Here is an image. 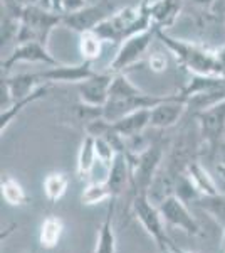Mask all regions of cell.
<instances>
[{
    "label": "cell",
    "mask_w": 225,
    "mask_h": 253,
    "mask_svg": "<svg viewBox=\"0 0 225 253\" xmlns=\"http://www.w3.org/2000/svg\"><path fill=\"white\" fill-rule=\"evenodd\" d=\"M217 170H219V172L222 174V177H225V161L220 162V164L217 166Z\"/></svg>",
    "instance_id": "e575fe53"
},
{
    "label": "cell",
    "mask_w": 225,
    "mask_h": 253,
    "mask_svg": "<svg viewBox=\"0 0 225 253\" xmlns=\"http://www.w3.org/2000/svg\"><path fill=\"white\" fill-rule=\"evenodd\" d=\"M148 64L155 73H161L166 69L168 61H166V56H163L161 52H153V54L148 58Z\"/></svg>",
    "instance_id": "83f0119b"
},
{
    "label": "cell",
    "mask_w": 225,
    "mask_h": 253,
    "mask_svg": "<svg viewBox=\"0 0 225 253\" xmlns=\"http://www.w3.org/2000/svg\"><path fill=\"white\" fill-rule=\"evenodd\" d=\"M49 89H51V84L49 83L40 84V86L35 89L34 93H31L29 96L22 98V100H17V101H12L9 107L2 108V113H0V132L3 133V130L10 125V122L14 120V118L17 117L24 108L29 107L31 103H34V101L40 100V98H44L49 93Z\"/></svg>",
    "instance_id": "ac0fdd59"
},
{
    "label": "cell",
    "mask_w": 225,
    "mask_h": 253,
    "mask_svg": "<svg viewBox=\"0 0 225 253\" xmlns=\"http://www.w3.org/2000/svg\"><path fill=\"white\" fill-rule=\"evenodd\" d=\"M222 248H225V226H224V235H222Z\"/></svg>",
    "instance_id": "d590c367"
},
{
    "label": "cell",
    "mask_w": 225,
    "mask_h": 253,
    "mask_svg": "<svg viewBox=\"0 0 225 253\" xmlns=\"http://www.w3.org/2000/svg\"><path fill=\"white\" fill-rule=\"evenodd\" d=\"M150 117L151 108L136 110V112L128 113V115L121 117L120 120L113 122L111 126L125 140L126 138H138L145 132L146 126H150Z\"/></svg>",
    "instance_id": "2e32d148"
},
{
    "label": "cell",
    "mask_w": 225,
    "mask_h": 253,
    "mask_svg": "<svg viewBox=\"0 0 225 253\" xmlns=\"http://www.w3.org/2000/svg\"><path fill=\"white\" fill-rule=\"evenodd\" d=\"M0 187H2V198L5 199V203H9L10 206H24L29 201L26 189H24L14 177H10V175L2 177Z\"/></svg>",
    "instance_id": "d4e9b609"
},
{
    "label": "cell",
    "mask_w": 225,
    "mask_h": 253,
    "mask_svg": "<svg viewBox=\"0 0 225 253\" xmlns=\"http://www.w3.org/2000/svg\"><path fill=\"white\" fill-rule=\"evenodd\" d=\"M210 14L220 15V17L225 19V0H215V3H214V7H212Z\"/></svg>",
    "instance_id": "4dcf8cb0"
},
{
    "label": "cell",
    "mask_w": 225,
    "mask_h": 253,
    "mask_svg": "<svg viewBox=\"0 0 225 253\" xmlns=\"http://www.w3.org/2000/svg\"><path fill=\"white\" fill-rule=\"evenodd\" d=\"M224 250H225V248H224Z\"/></svg>",
    "instance_id": "8d00e7d4"
},
{
    "label": "cell",
    "mask_w": 225,
    "mask_h": 253,
    "mask_svg": "<svg viewBox=\"0 0 225 253\" xmlns=\"http://www.w3.org/2000/svg\"><path fill=\"white\" fill-rule=\"evenodd\" d=\"M114 201L111 199L106 211L103 226L99 230V238H97V245L94 253H116V235H114L113 228V214H114Z\"/></svg>",
    "instance_id": "ffe728a7"
},
{
    "label": "cell",
    "mask_w": 225,
    "mask_h": 253,
    "mask_svg": "<svg viewBox=\"0 0 225 253\" xmlns=\"http://www.w3.org/2000/svg\"><path fill=\"white\" fill-rule=\"evenodd\" d=\"M158 210H160V213H161L163 221L166 224H170V226L180 228L182 231H185L187 235H192V236L200 233V226H198L197 219L188 211L187 203L183 201V199H180L177 194L165 199V201L158 206Z\"/></svg>",
    "instance_id": "8fae6325"
},
{
    "label": "cell",
    "mask_w": 225,
    "mask_h": 253,
    "mask_svg": "<svg viewBox=\"0 0 225 253\" xmlns=\"http://www.w3.org/2000/svg\"><path fill=\"white\" fill-rule=\"evenodd\" d=\"M63 231H64V224L61 221V218H57V216H47L44 219L42 226H40V235H39L40 245L44 248H54L59 243Z\"/></svg>",
    "instance_id": "603a6c76"
},
{
    "label": "cell",
    "mask_w": 225,
    "mask_h": 253,
    "mask_svg": "<svg viewBox=\"0 0 225 253\" xmlns=\"http://www.w3.org/2000/svg\"><path fill=\"white\" fill-rule=\"evenodd\" d=\"M69 186V179L64 175L63 172H51L49 175H46L42 182L44 193H46V198L51 203H56L66 194Z\"/></svg>",
    "instance_id": "cb8c5ba5"
},
{
    "label": "cell",
    "mask_w": 225,
    "mask_h": 253,
    "mask_svg": "<svg viewBox=\"0 0 225 253\" xmlns=\"http://www.w3.org/2000/svg\"><path fill=\"white\" fill-rule=\"evenodd\" d=\"M155 27L150 12V0H141L138 5H129L116 10L94 29L104 42L121 44L131 36Z\"/></svg>",
    "instance_id": "7a4b0ae2"
},
{
    "label": "cell",
    "mask_w": 225,
    "mask_h": 253,
    "mask_svg": "<svg viewBox=\"0 0 225 253\" xmlns=\"http://www.w3.org/2000/svg\"><path fill=\"white\" fill-rule=\"evenodd\" d=\"M113 199V194H111V189H109L108 182L101 181H94V182H89L88 186L84 187L83 194H81V201H83V205H96V203H101L104 201V199Z\"/></svg>",
    "instance_id": "4316f807"
},
{
    "label": "cell",
    "mask_w": 225,
    "mask_h": 253,
    "mask_svg": "<svg viewBox=\"0 0 225 253\" xmlns=\"http://www.w3.org/2000/svg\"><path fill=\"white\" fill-rule=\"evenodd\" d=\"M185 172L192 177V181L195 182V186L198 187V191L202 193V196L219 194L215 181L212 179V175L207 172L205 167L200 164L198 161H192L185 169Z\"/></svg>",
    "instance_id": "44dd1931"
},
{
    "label": "cell",
    "mask_w": 225,
    "mask_h": 253,
    "mask_svg": "<svg viewBox=\"0 0 225 253\" xmlns=\"http://www.w3.org/2000/svg\"><path fill=\"white\" fill-rule=\"evenodd\" d=\"M40 84L46 83H42L39 73H22V75L12 76V78H3L2 76V91H5V95H9L12 101H17L29 96Z\"/></svg>",
    "instance_id": "5bb4252c"
},
{
    "label": "cell",
    "mask_w": 225,
    "mask_h": 253,
    "mask_svg": "<svg viewBox=\"0 0 225 253\" xmlns=\"http://www.w3.org/2000/svg\"><path fill=\"white\" fill-rule=\"evenodd\" d=\"M197 205L202 208L205 213H208L217 223L225 226V196L222 194H210L202 196L197 201Z\"/></svg>",
    "instance_id": "484cf974"
},
{
    "label": "cell",
    "mask_w": 225,
    "mask_h": 253,
    "mask_svg": "<svg viewBox=\"0 0 225 253\" xmlns=\"http://www.w3.org/2000/svg\"><path fill=\"white\" fill-rule=\"evenodd\" d=\"M193 5H197L198 9H208L212 12V7H214L215 0H192Z\"/></svg>",
    "instance_id": "1f68e13d"
},
{
    "label": "cell",
    "mask_w": 225,
    "mask_h": 253,
    "mask_svg": "<svg viewBox=\"0 0 225 253\" xmlns=\"http://www.w3.org/2000/svg\"><path fill=\"white\" fill-rule=\"evenodd\" d=\"M93 75H96L93 68V63L89 61H81L77 64H57V66H51L46 71H40L39 76L42 80V83H74L79 84L91 78Z\"/></svg>",
    "instance_id": "4fadbf2b"
},
{
    "label": "cell",
    "mask_w": 225,
    "mask_h": 253,
    "mask_svg": "<svg viewBox=\"0 0 225 253\" xmlns=\"http://www.w3.org/2000/svg\"><path fill=\"white\" fill-rule=\"evenodd\" d=\"M170 245H171V250H173L175 253H195V252H188V250H182V248H178V247H175L173 243L170 242Z\"/></svg>",
    "instance_id": "836d02e7"
},
{
    "label": "cell",
    "mask_w": 225,
    "mask_h": 253,
    "mask_svg": "<svg viewBox=\"0 0 225 253\" xmlns=\"http://www.w3.org/2000/svg\"><path fill=\"white\" fill-rule=\"evenodd\" d=\"M193 117L197 122L200 138L208 147L210 156H214L225 137V100L205 110H200L193 113Z\"/></svg>",
    "instance_id": "5b68a950"
},
{
    "label": "cell",
    "mask_w": 225,
    "mask_h": 253,
    "mask_svg": "<svg viewBox=\"0 0 225 253\" xmlns=\"http://www.w3.org/2000/svg\"><path fill=\"white\" fill-rule=\"evenodd\" d=\"M104 41L99 38L94 31H88L79 34V54L83 61L94 63L103 52Z\"/></svg>",
    "instance_id": "7402d4cb"
},
{
    "label": "cell",
    "mask_w": 225,
    "mask_h": 253,
    "mask_svg": "<svg viewBox=\"0 0 225 253\" xmlns=\"http://www.w3.org/2000/svg\"><path fill=\"white\" fill-rule=\"evenodd\" d=\"M113 76L114 73L111 71H106V73L96 71V75H93L91 78L76 84L81 103L89 105V107L103 108L109 98V88H111L113 83Z\"/></svg>",
    "instance_id": "7c38bea8"
},
{
    "label": "cell",
    "mask_w": 225,
    "mask_h": 253,
    "mask_svg": "<svg viewBox=\"0 0 225 253\" xmlns=\"http://www.w3.org/2000/svg\"><path fill=\"white\" fill-rule=\"evenodd\" d=\"M17 63H44L47 66H57L61 64L54 56L49 52L46 44L37 41H27V42H17L14 51L2 61V71L9 73L12 66Z\"/></svg>",
    "instance_id": "30bf717a"
},
{
    "label": "cell",
    "mask_w": 225,
    "mask_h": 253,
    "mask_svg": "<svg viewBox=\"0 0 225 253\" xmlns=\"http://www.w3.org/2000/svg\"><path fill=\"white\" fill-rule=\"evenodd\" d=\"M35 3H39L40 7L52 12H61L64 14V5H63V0H37Z\"/></svg>",
    "instance_id": "f1b7e54d"
},
{
    "label": "cell",
    "mask_w": 225,
    "mask_h": 253,
    "mask_svg": "<svg viewBox=\"0 0 225 253\" xmlns=\"http://www.w3.org/2000/svg\"><path fill=\"white\" fill-rule=\"evenodd\" d=\"M183 9V0H155L150 2V12L155 27L166 29L177 22Z\"/></svg>",
    "instance_id": "e0dca14e"
},
{
    "label": "cell",
    "mask_w": 225,
    "mask_h": 253,
    "mask_svg": "<svg viewBox=\"0 0 225 253\" xmlns=\"http://www.w3.org/2000/svg\"><path fill=\"white\" fill-rule=\"evenodd\" d=\"M133 213L138 218V221L143 224L151 238L157 242V245L166 243L168 238L165 235V226H163V218L160 213L158 206L148 199L146 193H136L133 198Z\"/></svg>",
    "instance_id": "ba28073f"
},
{
    "label": "cell",
    "mask_w": 225,
    "mask_h": 253,
    "mask_svg": "<svg viewBox=\"0 0 225 253\" xmlns=\"http://www.w3.org/2000/svg\"><path fill=\"white\" fill-rule=\"evenodd\" d=\"M187 103L188 98L183 96L182 93L168 95L163 101H160L157 107L151 108L150 126L158 130H166L170 126L177 125L188 110Z\"/></svg>",
    "instance_id": "9c48e42d"
},
{
    "label": "cell",
    "mask_w": 225,
    "mask_h": 253,
    "mask_svg": "<svg viewBox=\"0 0 225 253\" xmlns=\"http://www.w3.org/2000/svg\"><path fill=\"white\" fill-rule=\"evenodd\" d=\"M116 5L111 0H99L93 5H86L83 9L74 12H64L63 14V27L69 31H74L77 34L83 32L94 31L103 20H106L109 15L116 12Z\"/></svg>",
    "instance_id": "8992f818"
},
{
    "label": "cell",
    "mask_w": 225,
    "mask_h": 253,
    "mask_svg": "<svg viewBox=\"0 0 225 253\" xmlns=\"http://www.w3.org/2000/svg\"><path fill=\"white\" fill-rule=\"evenodd\" d=\"M157 38L166 46L170 52L178 59L187 71L192 75L200 76H214V75H225V68L219 58V51H210V49L198 46L195 42H187L183 39H175L166 34L163 29H158Z\"/></svg>",
    "instance_id": "3957f363"
},
{
    "label": "cell",
    "mask_w": 225,
    "mask_h": 253,
    "mask_svg": "<svg viewBox=\"0 0 225 253\" xmlns=\"http://www.w3.org/2000/svg\"><path fill=\"white\" fill-rule=\"evenodd\" d=\"M57 26H63V14L52 12L39 3H29L20 14V26L17 34V42H27V41H37L47 46L51 32Z\"/></svg>",
    "instance_id": "277c9868"
},
{
    "label": "cell",
    "mask_w": 225,
    "mask_h": 253,
    "mask_svg": "<svg viewBox=\"0 0 225 253\" xmlns=\"http://www.w3.org/2000/svg\"><path fill=\"white\" fill-rule=\"evenodd\" d=\"M64 12H74L88 5V0H63Z\"/></svg>",
    "instance_id": "f546056e"
},
{
    "label": "cell",
    "mask_w": 225,
    "mask_h": 253,
    "mask_svg": "<svg viewBox=\"0 0 225 253\" xmlns=\"http://www.w3.org/2000/svg\"><path fill=\"white\" fill-rule=\"evenodd\" d=\"M158 27H150L148 31H143L140 34L131 36L126 41H123L120 49H118L116 56L109 64V71L111 73H126V69L140 63L143 56L148 51L151 41L157 38Z\"/></svg>",
    "instance_id": "52a82bcc"
},
{
    "label": "cell",
    "mask_w": 225,
    "mask_h": 253,
    "mask_svg": "<svg viewBox=\"0 0 225 253\" xmlns=\"http://www.w3.org/2000/svg\"><path fill=\"white\" fill-rule=\"evenodd\" d=\"M97 162V154H96V138L93 135H86L81 142L79 152H77V164L76 170L79 179L89 177Z\"/></svg>",
    "instance_id": "d6986e66"
},
{
    "label": "cell",
    "mask_w": 225,
    "mask_h": 253,
    "mask_svg": "<svg viewBox=\"0 0 225 253\" xmlns=\"http://www.w3.org/2000/svg\"><path fill=\"white\" fill-rule=\"evenodd\" d=\"M158 248H160V253H175L173 250H171V245H170V240L166 243H161V245H158Z\"/></svg>",
    "instance_id": "d6a6232c"
},
{
    "label": "cell",
    "mask_w": 225,
    "mask_h": 253,
    "mask_svg": "<svg viewBox=\"0 0 225 253\" xmlns=\"http://www.w3.org/2000/svg\"><path fill=\"white\" fill-rule=\"evenodd\" d=\"M168 95H150L140 89L133 81H129L126 73H114L109 88V98L103 107V118L109 124L120 120L121 117L133 113L136 110L153 108Z\"/></svg>",
    "instance_id": "6da1fadb"
},
{
    "label": "cell",
    "mask_w": 225,
    "mask_h": 253,
    "mask_svg": "<svg viewBox=\"0 0 225 253\" xmlns=\"http://www.w3.org/2000/svg\"><path fill=\"white\" fill-rule=\"evenodd\" d=\"M106 182L111 189L113 199H116L126 189V186L131 184V166H129V159L126 152L116 154L113 164L108 169Z\"/></svg>",
    "instance_id": "9a60e30c"
}]
</instances>
